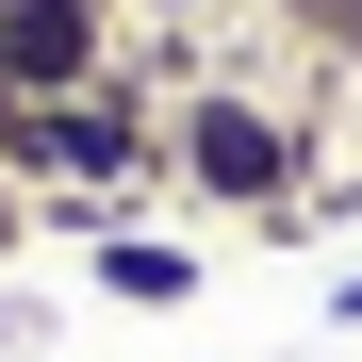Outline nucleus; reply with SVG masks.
<instances>
[{"mask_svg":"<svg viewBox=\"0 0 362 362\" xmlns=\"http://www.w3.org/2000/svg\"><path fill=\"white\" fill-rule=\"evenodd\" d=\"M83 280L115 296V313H181V296H198V230H99Z\"/></svg>","mask_w":362,"mask_h":362,"instance_id":"3","label":"nucleus"},{"mask_svg":"<svg viewBox=\"0 0 362 362\" xmlns=\"http://www.w3.org/2000/svg\"><path fill=\"white\" fill-rule=\"evenodd\" d=\"M165 198L230 230H313V115L264 83H165Z\"/></svg>","mask_w":362,"mask_h":362,"instance_id":"1","label":"nucleus"},{"mask_svg":"<svg viewBox=\"0 0 362 362\" xmlns=\"http://www.w3.org/2000/svg\"><path fill=\"white\" fill-rule=\"evenodd\" d=\"M132 17H148V33H198V17H230V0H132Z\"/></svg>","mask_w":362,"mask_h":362,"instance_id":"6","label":"nucleus"},{"mask_svg":"<svg viewBox=\"0 0 362 362\" xmlns=\"http://www.w3.org/2000/svg\"><path fill=\"white\" fill-rule=\"evenodd\" d=\"M264 17L313 49V66H362V0H264Z\"/></svg>","mask_w":362,"mask_h":362,"instance_id":"4","label":"nucleus"},{"mask_svg":"<svg viewBox=\"0 0 362 362\" xmlns=\"http://www.w3.org/2000/svg\"><path fill=\"white\" fill-rule=\"evenodd\" d=\"M132 66V0H0V83L17 99H83Z\"/></svg>","mask_w":362,"mask_h":362,"instance_id":"2","label":"nucleus"},{"mask_svg":"<svg viewBox=\"0 0 362 362\" xmlns=\"http://www.w3.org/2000/svg\"><path fill=\"white\" fill-rule=\"evenodd\" d=\"M17 247H49V198H33L17 165H0V264H17Z\"/></svg>","mask_w":362,"mask_h":362,"instance_id":"5","label":"nucleus"},{"mask_svg":"<svg viewBox=\"0 0 362 362\" xmlns=\"http://www.w3.org/2000/svg\"><path fill=\"white\" fill-rule=\"evenodd\" d=\"M329 313H346V329H362V264H346V280H329Z\"/></svg>","mask_w":362,"mask_h":362,"instance_id":"7","label":"nucleus"}]
</instances>
